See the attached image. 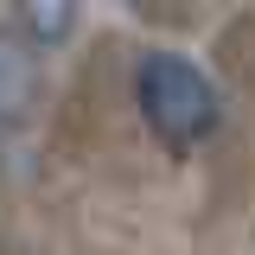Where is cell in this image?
Masks as SVG:
<instances>
[{"label": "cell", "instance_id": "cell-3", "mask_svg": "<svg viewBox=\"0 0 255 255\" xmlns=\"http://www.w3.org/2000/svg\"><path fill=\"white\" fill-rule=\"evenodd\" d=\"M19 13H26V26H32L38 45H58L70 32V19H77V0H19Z\"/></svg>", "mask_w": 255, "mask_h": 255}, {"label": "cell", "instance_id": "cell-1", "mask_svg": "<svg viewBox=\"0 0 255 255\" xmlns=\"http://www.w3.org/2000/svg\"><path fill=\"white\" fill-rule=\"evenodd\" d=\"M134 102L166 147H198L211 128H217V90L204 83V70L179 51H153L140 58V77H134Z\"/></svg>", "mask_w": 255, "mask_h": 255}, {"label": "cell", "instance_id": "cell-2", "mask_svg": "<svg viewBox=\"0 0 255 255\" xmlns=\"http://www.w3.org/2000/svg\"><path fill=\"white\" fill-rule=\"evenodd\" d=\"M32 96H38V64H32V51L13 32H0V122L26 115Z\"/></svg>", "mask_w": 255, "mask_h": 255}]
</instances>
